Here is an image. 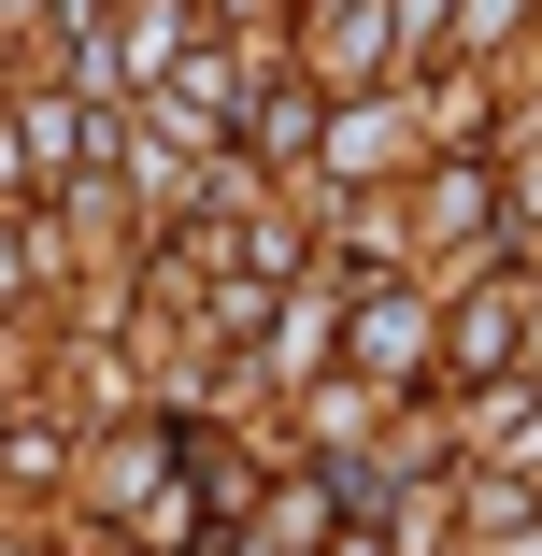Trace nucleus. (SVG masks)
I'll return each instance as SVG.
<instances>
[{
	"label": "nucleus",
	"mask_w": 542,
	"mask_h": 556,
	"mask_svg": "<svg viewBox=\"0 0 542 556\" xmlns=\"http://www.w3.org/2000/svg\"><path fill=\"white\" fill-rule=\"evenodd\" d=\"M15 15H29V0H15Z\"/></svg>",
	"instance_id": "nucleus-1"
}]
</instances>
